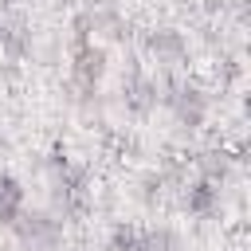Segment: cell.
I'll use <instances>...</instances> for the list:
<instances>
[{"label": "cell", "mask_w": 251, "mask_h": 251, "mask_svg": "<svg viewBox=\"0 0 251 251\" xmlns=\"http://www.w3.org/2000/svg\"><path fill=\"white\" fill-rule=\"evenodd\" d=\"M16 231L31 247H55L59 235H63V224L47 212H24V216H16Z\"/></svg>", "instance_id": "cell-1"}, {"label": "cell", "mask_w": 251, "mask_h": 251, "mask_svg": "<svg viewBox=\"0 0 251 251\" xmlns=\"http://www.w3.org/2000/svg\"><path fill=\"white\" fill-rule=\"evenodd\" d=\"M173 110H176V118H180L184 126H200L204 114H208V94H204L200 86H180V90L173 94Z\"/></svg>", "instance_id": "cell-2"}, {"label": "cell", "mask_w": 251, "mask_h": 251, "mask_svg": "<svg viewBox=\"0 0 251 251\" xmlns=\"http://www.w3.org/2000/svg\"><path fill=\"white\" fill-rule=\"evenodd\" d=\"M149 51L157 55V63H176V59H184V35L173 27H161L149 35Z\"/></svg>", "instance_id": "cell-3"}, {"label": "cell", "mask_w": 251, "mask_h": 251, "mask_svg": "<svg viewBox=\"0 0 251 251\" xmlns=\"http://www.w3.org/2000/svg\"><path fill=\"white\" fill-rule=\"evenodd\" d=\"M20 200H24L20 184H16L12 176H0V220H4V224H12V220L20 216Z\"/></svg>", "instance_id": "cell-4"}, {"label": "cell", "mask_w": 251, "mask_h": 251, "mask_svg": "<svg viewBox=\"0 0 251 251\" xmlns=\"http://www.w3.org/2000/svg\"><path fill=\"white\" fill-rule=\"evenodd\" d=\"M212 204H216V188H212V180H200L188 192V208L192 212H212Z\"/></svg>", "instance_id": "cell-5"}]
</instances>
